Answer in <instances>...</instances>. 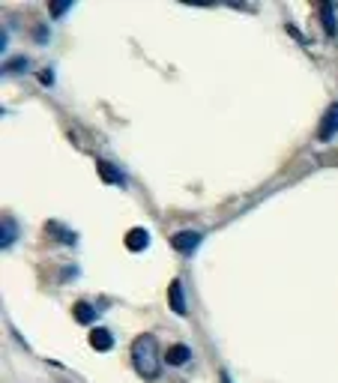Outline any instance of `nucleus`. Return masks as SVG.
Wrapping results in <instances>:
<instances>
[{
  "mask_svg": "<svg viewBox=\"0 0 338 383\" xmlns=\"http://www.w3.org/2000/svg\"><path fill=\"white\" fill-rule=\"evenodd\" d=\"M132 365L144 380H153L159 374V338L153 332H141L132 341Z\"/></svg>",
  "mask_w": 338,
  "mask_h": 383,
  "instance_id": "1",
  "label": "nucleus"
},
{
  "mask_svg": "<svg viewBox=\"0 0 338 383\" xmlns=\"http://www.w3.org/2000/svg\"><path fill=\"white\" fill-rule=\"evenodd\" d=\"M201 240H204V234H197V231H177L174 237H171V246H174L180 255H192V251L201 246Z\"/></svg>",
  "mask_w": 338,
  "mask_h": 383,
  "instance_id": "2",
  "label": "nucleus"
},
{
  "mask_svg": "<svg viewBox=\"0 0 338 383\" xmlns=\"http://www.w3.org/2000/svg\"><path fill=\"white\" fill-rule=\"evenodd\" d=\"M338 135V102H333L324 114V120H320V129H317V138L320 141H333Z\"/></svg>",
  "mask_w": 338,
  "mask_h": 383,
  "instance_id": "3",
  "label": "nucleus"
},
{
  "mask_svg": "<svg viewBox=\"0 0 338 383\" xmlns=\"http://www.w3.org/2000/svg\"><path fill=\"white\" fill-rule=\"evenodd\" d=\"M168 303H171V312H174V314H186V312H189V308H186L183 282H180V279L171 282V288H168Z\"/></svg>",
  "mask_w": 338,
  "mask_h": 383,
  "instance_id": "4",
  "label": "nucleus"
},
{
  "mask_svg": "<svg viewBox=\"0 0 338 383\" xmlns=\"http://www.w3.org/2000/svg\"><path fill=\"white\" fill-rule=\"evenodd\" d=\"M90 347H93L96 354H108V350L114 347V336H111V330L96 327L93 332H90Z\"/></svg>",
  "mask_w": 338,
  "mask_h": 383,
  "instance_id": "5",
  "label": "nucleus"
},
{
  "mask_svg": "<svg viewBox=\"0 0 338 383\" xmlns=\"http://www.w3.org/2000/svg\"><path fill=\"white\" fill-rule=\"evenodd\" d=\"M96 171H99V177H102V183H114V186H123V183H126V177H123L120 171L114 168L111 162H105V159L96 162Z\"/></svg>",
  "mask_w": 338,
  "mask_h": 383,
  "instance_id": "6",
  "label": "nucleus"
},
{
  "mask_svg": "<svg viewBox=\"0 0 338 383\" xmlns=\"http://www.w3.org/2000/svg\"><path fill=\"white\" fill-rule=\"evenodd\" d=\"M147 246H150V234H147L144 227H132V231L126 234V249L129 251H144Z\"/></svg>",
  "mask_w": 338,
  "mask_h": 383,
  "instance_id": "7",
  "label": "nucleus"
},
{
  "mask_svg": "<svg viewBox=\"0 0 338 383\" xmlns=\"http://www.w3.org/2000/svg\"><path fill=\"white\" fill-rule=\"evenodd\" d=\"M189 360H192V350H189L186 345H174V347H168V354H165V362L168 365H186Z\"/></svg>",
  "mask_w": 338,
  "mask_h": 383,
  "instance_id": "8",
  "label": "nucleus"
},
{
  "mask_svg": "<svg viewBox=\"0 0 338 383\" xmlns=\"http://www.w3.org/2000/svg\"><path fill=\"white\" fill-rule=\"evenodd\" d=\"M96 314H99V312H96V308L90 306V303H84V299L72 306V317H75L78 323H93V321H96Z\"/></svg>",
  "mask_w": 338,
  "mask_h": 383,
  "instance_id": "9",
  "label": "nucleus"
},
{
  "mask_svg": "<svg viewBox=\"0 0 338 383\" xmlns=\"http://www.w3.org/2000/svg\"><path fill=\"white\" fill-rule=\"evenodd\" d=\"M320 24H324V30L329 36L338 34V18H335V6L333 3H324V10H320Z\"/></svg>",
  "mask_w": 338,
  "mask_h": 383,
  "instance_id": "10",
  "label": "nucleus"
},
{
  "mask_svg": "<svg viewBox=\"0 0 338 383\" xmlns=\"http://www.w3.org/2000/svg\"><path fill=\"white\" fill-rule=\"evenodd\" d=\"M15 240H19V225H15L10 216H3V240H0V246L10 249Z\"/></svg>",
  "mask_w": 338,
  "mask_h": 383,
  "instance_id": "11",
  "label": "nucleus"
},
{
  "mask_svg": "<svg viewBox=\"0 0 338 383\" xmlns=\"http://www.w3.org/2000/svg\"><path fill=\"white\" fill-rule=\"evenodd\" d=\"M69 10H72L69 0H54V3H48V12H51V18H63Z\"/></svg>",
  "mask_w": 338,
  "mask_h": 383,
  "instance_id": "12",
  "label": "nucleus"
},
{
  "mask_svg": "<svg viewBox=\"0 0 338 383\" xmlns=\"http://www.w3.org/2000/svg\"><path fill=\"white\" fill-rule=\"evenodd\" d=\"M48 231L60 234V240H63V243H69V246H72V243H75V234H72V231H66V227H63V225H57V222H51V225H48Z\"/></svg>",
  "mask_w": 338,
  "mask_h": 383,
  "instance_id": "13",
  "label": "nucleus"
},
{
  "mask_svg": "<svg viewBox=\"0 0 338 383\" xmlns=\"http://www.w3.org/2000/svg\"><path fill=\"white\" fill-rule=\"evenodd\" d=\"M6 72H27V60H24V57H15V60L6 63Z\"/></svg>",
  "mask_w": 338,
  "mask_h": 383,
  "instance_id": "14",
  "label": "nucleus"
},
{
  "mask_svg": "<svg viewBox=\"0 0 338 383\" xmlns=\"http://www.w3.org/2000/svg\"><path fill=\"white\" fill-rule=\"evenodd\" d=\"M219 380H221V383H234V380H230V374H228V371H221V378H219Z\"/></svg>",
  "mask_w": 338,
  "mask_h": 383,
  "instance_id": "15",
  "label": "nucleus"
}]
</instances>
